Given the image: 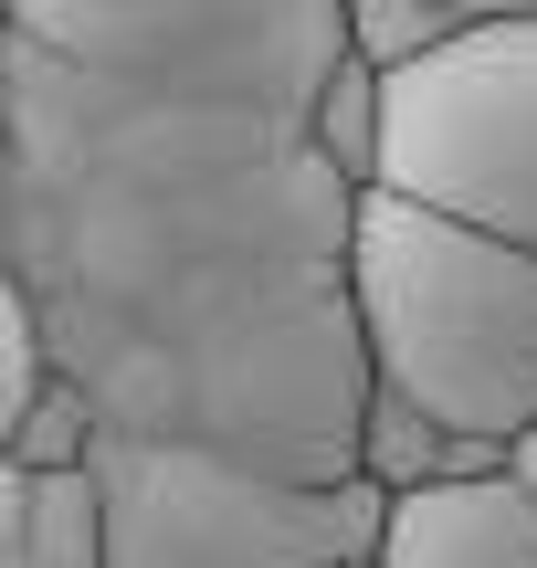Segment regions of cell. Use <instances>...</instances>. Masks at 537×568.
Instances as JSON below:
<instances>
[{
	"label": "cell",
	"mask_w": 537,
	"mask_h": 568,
	"mask_svg": "<svg viewBox=\"0 0 537 568\" xmlns=\"http://www.w3.org/2000/svg\"><path fill=\"white\" fill-rule=\"evenodd\" d=\"M379 190L537 253V0H506L464 53L391 84Z\"/></svg>",
	"instance_id": "obj_5"
},
{
	"label": "cell",
	"mask_w": 537,
	"mask_h": 568,
	"mask_svg": "<svg viewBox=\"0 0 537 568\" xmlns=\"http://www.w3.org/2000/svg\"><path fill=\"white\" fill-rule=\"evenodd\" d=\"M306 148H316V169H327L348 201H379V180H391V74L348 53L327 74V95H316Z\"/></svg>",
	"instance_id": "obj_9"
},
{
	"label": "cell",
	"mask_w": 537,
	"mask_h": 568,
	"mask_svg": "<svg viewBox=\"0 0 537 568\" xmlns=\"http://www.w3.org/2000/svg\"><path fill=\"white\" fill-rule=\"evenodd\" d=\"M348 284L358 337H369V389L517 464V443L537 432V253L379 190L358 201Z\"/></svg>",
	"instance_id": "obj_2"
},
{
	"label": "cell",
	"mask_w": 537,
	"mask_h": 568,
	"mask_svg": "<svg viewBox=\"0 0 537 568\" xmlns=\"http://www.w3.org/2000/svg\"><path fill=\"white\" fill-rule=\"evenodd\" d=\"M369 568H379V558H369Z\"/></svg>",
	"instance_id": "obj_13"
},
{
	"label": "cell",
	"mask_w": 537,
	"mask_h": 568,
	"mask_svg": "<svg viewBox=\"0 0 537 568\" xmlns=\"http://www.w3.org/2000/svg\"><path fill=\"white\" fill-rule=\"evenodd\" d=\"M379 568H537V495L517 485V464L485 485L412 495L379 527Z\"/></svg>",
	"instance_id": "obj_6"
},
{
	"label": "cell",
	"mask_w": 537,
	"mask_h": 568,
	"mask_svg": "<svg viewBox=\"0 0 537 568\" xmlns=\"http://www.w3.org/2000/svg\"><path fill=\"white\" fill-rule=\"evenodd\" d=\"M63 389V358L53 337H42V316L0 284V443H21V432L42 422V400Z\"/></svg>",
	"instance_id": "obj_11"
},
{
	"label": "cell",
	"mask_w": 537,
	"mask_h": 568,
	"mask_svg": "<svg viewBox=\"0 0 537 568\" xmlns=\"http://www.w3.org/2000/svg\"><path fill=\"white\" fill-rule=\"evenodd\" d=\"M0 284L116 443L358 485V201L306 126L148 105L0 32Z\"/></svg>",
	"instance_id": "obj_1"
},
{
	"label": "cell",
	"mask_w": 537,
	"mask_h": 568,
	"mask_svg": "<svg viewBox=\"0 0 537 568\" xmlns=\"http://www.w3.org/2000/svg\"><path fill=\"white\" fill-rule=\"evenodd\" d=\"M517 485L537 495V432H527V443H517Z\"/></svg>",
	"instance_id": "obj_12"
},
{
	"label": "cell",
	"mask_w": 537,
	"mask_h": 568,
	"mask_svg": "<svg viewBox=\"0 0 537 568\" xmlns=\"http://www.w3.org/2000/svg\"><path fill=\"white\" fill-rule=\"evenodd\" d=\"M0 32L148 105L316 126V95L348 63V0H11Z\"/></svg>",
	"instance_id": "obj_3"
},
{
	"label": "cell",
	"mask_w": 537,
	"mask_h": 568,
	"mask_svg": "<svg viewBox=\"0 0 537 568\" xmlns=\"http://www.w3.org/2000/svg\"><path fill=\"white\" fill-rule=\"evenodd\" d=\"M0 568H105L95 474H0Z\"/></svg>",
	"instance_id": "obj_8"
},
{
	"label": "cell",
	"mask_w": 537,
	"mask_h": 568,
	"mask_svg": "<svg viewBox=\"0 0 537 568\" xmlns=\"http://www.w3.org/2000/svg\"><path fill=\"white\" fill-rule=\"evenodd\" d=\"M496 11L506 0H348V53L401 84V74H422V63L464 53Z\"/></svg>",
	"instance_id": "obj_10"
},
{
	"label": "cell",
	"mask_w": 537,
	"mask_h": 568,
	"mask_svg": "<svg viewBox=\"0 0 537 568\" xmlns=\"http://www.w3.org/2000/svg\"><path fill=\"white\" fill-rule=\"evenodd\" d=\"M95 495L105 568H369L391 527L369 485H285L222 453L116 443V432L95 453Z\"/></svg>",
	"instance_id": "obj_4"
},
{
	"label": "cell",
	"mask_w": 537,
	"mask_h": 568,
	"mask_svg": "<svg viewBox=\"0 0 537 568\" xmlns=\"http://www.w3.org/2000/svg\"><path fill=\"white\" fill-rule=\"evenodd\" d=\"M485 474H506V453H485V443H464L454 422H433V410L369 389V422H358V485H369L379 506H412V495H443V485H485Z\"/></svg>",
	"instance_id": "obj_7"
}]
</instances>
